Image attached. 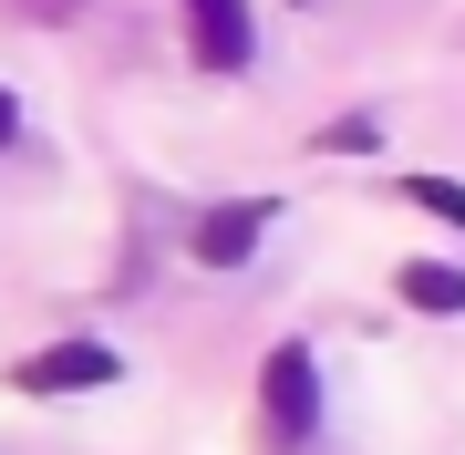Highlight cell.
<instances>
[{
    "instance_id": "obj_4",
    "label": "cell",
    "mask_w": 465,
    "mask_h": 455,
    "mask_svg": "<svg viewBox=\"0 0 465 455\" xmlns=\"http://www.w3.org/2000/svg\"><path fill=\"white\" fill-rule=\"evenodd\" d=\"M186 42H197L207 73H238L249 63V11L238 0H186Z\"/></svg>"
},
{
    "instance_id": "obj_5",
    "label": "cell",
    "mask_w": 465,
    "mask_h": 455,
    "mask_svg": "<svg viewBox=\"0 0 465 455\" xmlns=\"http://www.w3.org/2000/svg\"><path fill=\"white\" fill-rule=\"evenodd\" d=\"M403 301H414V311H465V270H434V259H414V270H403Z\"/></svg>"
},
{
    "instance_id": "obj_1",
    "label": "cell",
    "mask_w": 465,
    "mask_h": 455,
    "mask_svg": "<svg viewBox=\"0 0 465 455\" xmlns=\"http://www.w3.org/2000/svg\"><path fill=\"white\" fill-rule=\"evenodd\" d=\"M259 393H269V424H280L290 445L321 424V383H311V352H300V341H280V352L259 362Z\"/></svg>"
},
{
    "instance_id": "obj_7",
    "label": "cell",
    "mask_w": 465,
    "mask_h": 455,
    "mask_svg": "<svg viewBox=\"0 0 465 455\" xmlns=\"http://www.w3.org/2000/svg\"><path fill=\"white\" fill-rule=\"evenodd\" d=\"M11 135H21V104H11V94H0V145H11Z\"/></svg>"
},
{
    "instance_id": "obj_3",
    "label": "cell",
    "mask_w": 465,
    "mask_h": 455,
    "mask_svg": "<svg viewBox=\"0 0 465 455\" xmlns=\"http://www.w3.org/2000/svg\"><path fill=\"white\" fill-rule=\"evenodd\" d=\"M259 228H269V197H228V207H207V218H197V259H207V270H238V259L259 249Z\"/></svg>"
},
{
    "instance_id": "obj_2",
    "label": "cell",
    "mask_w": 465,
    "mask_h": 455,
    "mask_svg": "<svg viewBox=\"0 0 465 455\" xmlns=\"http://www.w3.org/2000/svg\"><path fill=\"white\" fill-rule=\"evenodd\" d=\"M94 383H114V352L104 341H52V352L21 362V393H94Z\"/></svg>"
},
{
    "instance_id": "obj_6",
    "label": "cell",
    "mask_w": 465,
    "mask_h": 455,
    "mask_svg": "<svg viewBox=\"0 0 465 455\" xmlns=\"http://www.w3.org/2000/svg\"><path fill=\"white\" fill-rule=\"evenodd\" d=\"M414 207H434V218L465 228V186H445V176H414Z\"/></svg>"
}]
</instances>
